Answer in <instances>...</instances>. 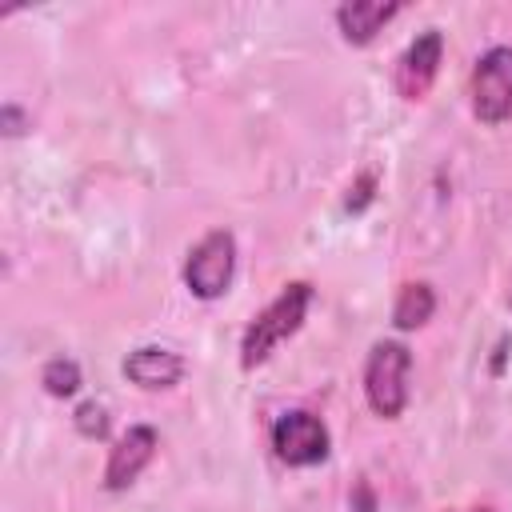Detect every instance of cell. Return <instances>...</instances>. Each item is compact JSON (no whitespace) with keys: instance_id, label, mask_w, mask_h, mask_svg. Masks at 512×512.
Returning <instances> with one entry per match:
<instances>
[{"instance_id":"7a4b0ae2","label":"cell","mask_w":512,"mask_h":512,"mask_svg":"<svg viewBox=\"0 0 512 512\" xmlns=\"http://www.w3.org/2000/svg\"><path fill=\"white\" fill-rule=\"evenodd\" d=\"M408 368H412V356L404 344L396 340H380L368 356V368H364V392H368V404L376 416L384 420H396L408 404Z\"/></svg>"},{"instance_id":"52a82bcc","label":"cell","mask_w":512,"mask_h":512,"mask_svg":"<svg viewBox=\"0 0 512 512\" xmlns=\"http://www.w3.org/2000/svg\"><path fill=\"white\" fill-rule=\"evenodd\" d=\"M156 444H160V436H156V428H148V424H140V428H128L120 440H116V448H112V456H108V468H104V484L112 488V492H120V488H128L144 468H148V460L156 456Z\"/></svg>"},{"instance_id":"277c9868","label":"cell","mask_w":512,"mask_h":512,"mask_svg":"<svg viewBox=\"0 0 512 512\" xmlns=\"http://www.w3.org/2000/svg\"><path fill=\"white\" fill-rule=\"evenodd\" d=\"M472 112L484 124L512 116V48H492L472 72Z\"/></svg>"},{"instance_id":"5bb4252c","label":"cell","mask_w":512,"mask_h":512,"mask_svg":"<svg viewBox=\"0 0 512 512\" xmlns=\"http://www.w3.org/2000/svg\"><path fill=\"white\" fill-rule=\"evenodd\" d=\"M4 124H8V136H16V132H20V112H16L12 104L4 108Z\"/></svg>"},{"instance_id":"6da1fadb","label":"cell","mask_w":512,"mask_h":512,"mask_svg":"<svg viewBox=\"0 0 512 512\" xmlns=\"http://www.w3.org/2000/svg\"><path fill=\"white\" fill-rule=\"evenodd\" d=\"M308 304H312V288H308L304 280L288 284V288L248 324L244 344H240V364H244V368H256L260 360H268V352H272L280 340H288V336L304 324Z\"/></svg>"},{"instance_id":"30bf717a","label":"cell","mask_w":512,"mask_h":512,"mask_svg":"<svg viewBox=\"0 0 512 512\" xmlns=\"http://www.w3.org/2000/svg\"><path fill=\"white\" fill-rule=\"evenodd\" d=\"M432 308H436V296H432L428 284H404L400 296H396V308H392V324L404 328V332L420 328L432 316Z\"/></svg>"},{"instance_id":"5b68a950","label":"cell","mask_w":512,"mask_h":512,"mask_svg":"<svg viewBox=\"0 0 512 512\" xmlns=\"http://www.w3.org/2000/svg\"><path fill=\"white\" fill-rule=\"evenodd\" d=\"M272 448L292 468L320 464L328 456V428L312 412H284L272 424Z\"/></svg>"},{"instance_id":"9c48e42d","label":"cell","mask_w":512,"mask_h":512,"mask_svg":"<svg viewBox=\"0 0 512 512\" xmlns=\"http://www.w3.org/2000/svg\"><path fill=\"white\" fill-rule=\"evenodd\" d=\"M400 8L396 4H380V0H352L336 8V24L344 32L348 44H368Z\"/></svg>"},{"instance_id":"8992f818","label":"cell","mask_w":512,"mask_h":512,"mask_svg":"<svg viewBox=\"0 0 512 512\" xmlns=\"http://www.w3.org/2000/svg\"><path fill=\"white\" fill-rule=\"evenodd\" d=\"M440 52H444V36L436 28L420 32L408 44V52L400 56V68H396V88H400L404 100H420L432 88L436 68H440Z\"/></svg>"},{"instance_id":"8fae6325","label":"cell","mask_w":512,"mask_h":512,"mask_svg":"<svg viewBox=\"0 0 512 512\" xmlns=\"http://www.w3.org/2000/svg\"><path fill=\"white\" fill-rule=\"evenodd\" d=\"M44 388L52 392V396H72L76 388H80V368H76V360H48L44 364Z\"/></svg>"},{"instance_id":"7c38bea8","label":"cell","mask_w":512,"mask_h":512,"mask_svg":"<svg viewBox=\"0 0 512 512\" xmlns=\"http://www.w3.org/2000/svg\"><path fill=\"white\" fill-rule=\"evenodd\" d=\"M76 428H80L84 436H104V432H108L104 408H100V404H80V408H76Z\"/></svg>"},{"instance_id":"3957f363","label":"cell","mask_w":512,"mask_h":512,"mask_svg":"<svg viewBox=\"0 0 512 512\" xmlns=\"http://www.w3.org/2000/svg\"><path fill=\"white\" fill-rule=\"evenodd\" d=\"M232 268H236V240H232V232L216 228V232H208V236L188 252L184 284L192 288V296H200V300H216V296L228 292V284H232Z\"/></svg>"},{"instance_id":"9a60e30c","label":"cell","mask_w":512,"mask_h":512,"mask_svg":"<svg viewBox=\"0 0 512 512\" xmlns=\"http://www.w3.org/2000/svg\"><path fill=\"white\" fill-rule=\"evenodd\" d=\"M472 512H488V508H472Z\"/></svg>"},{"instance_id":"ba28073f","label":"cell","mask_w":512,"mask_h":512,"mask_svg":"<svg viewBox=\"0 0 512 512\" xmlns=\"http://www.w3.org/2000/svg\"><path fill=\"white\" fill-rule=\"evenodd\" d=\"M124 376H128L132 384L148 388V392H156V388H172V384L184 376V360H180L172 348H156V344H148V348H136V352L124 360Z\"/></svg>"},{"instance_id":"4fadbf2b","label":"cell","mask_w":512,"mask_h":512,"mask_svg":"<svg viewBox=\"0 0 512 512\" xmlns=\"http://www.w3.org/2000/svg\"><path fill=\"white\" fill-rule=\"evenodd\" d=\"M372 188H376V176H360V184H356V200H348V208H352V212L364 208V204L372 200Z\"/></svg>"}]
</instances>
